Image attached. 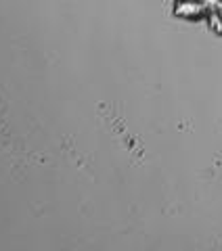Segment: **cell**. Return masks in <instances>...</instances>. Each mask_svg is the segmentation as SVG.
I'll return each mask as SVG.
<instances>
[{
    "label": "cell",
    "instance_id": "cell-1",
    "mask_svg": "<svg viewBox=\"0 0 222 251\" xmlns=\"http://www.w3.org/2000/svg\"><path fill=\"white\" fill-rule=\"evenodd\" d=\"M205 6L199 2V0H178L174 4V15L182 19H199L205 15Z\"/></svg>",
    "mask_w": 222,
    "mask_h": 251
},
{
    "label": "cell",
    "instance_id": "cell-2",
    "mask_svg": "<svg viewBox=\"0 0 222 251\" xmlns=\"http://www.w3.org/2000/svg\"><path fill=\"white\" fill-rule=\"evenodd\" d=\"M210 23H212V27H214V29L222 34V4L218 6L216 11H212V13H210Z\"/></svg>",
    "mask_w": 222,
    "mask_h": 251
},
{
    "label": "cell",
    "instance_id": "cell-3",
    "mask_svg": "<svg viewBox=\"0 0 222 251\" xmlns=\"http://www.w3.org/2000/svg\"><path fill=\"white\" fill-rule=\"evenodd\" d=\"M199 2H201V4H203L208 11H216L218 6L222 4V0H199Z\"/></svg>",
    "mask_w": 222,
    "mask_h": 251
}]
</instances>
